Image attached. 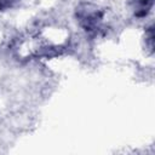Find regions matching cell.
Instances as JSON below:
<instances>
[{
  "label": "cell",
  "mask_w": 155,
  "mask_h": 155,
  "mask_svg": "<svg viewBox=\"0 0 155 155\" xmlns=\"http://www.w3.org/2000/svg\"><path fill=\"white\" fill-rule=\"evenodd\" d=\"M79 25L91 36H97L103 30L104 11L91 2H81L75 10Z\"/></svg>",
  "instance_id": "6da1fadb"
},
{
  "label": "cell",
  "mask_w": 155,
  "mask_h": 155,
  "mask_svg": "<svg viewBox=\"0 0 155 155\" xmlns=\"http://www.w3.org/2000/svg\"><path fill=\"white\" fill-rule=\"evenodd\" d=\"M130 5L137 18H144L153 8L154 0H131Z\"/></svg>",
  "instance_id": "7a4b0ae2"
},
{
  "label": "cell",
  "mask_w": 155,
  "mask_h": 155,
  "mask_svg": "<svg viewBox=\"0 0 155 155\" xmlns=\"http://www.w3.org/2000/svg\"><path fill=\"white\" fill-rule=\"evenodd\" d=\"M145 45L153 52V48H154V27L153 25L145 29Z\"/></svg>",
  "instance_id": "3957f363"
},
{
  "label": "cell",
  "mask_w": 155,
  "mask_h": 155,
  "mask_svg": "<svg viewBox=\"0 0 155 155\" xmlns=\"http://www.w3.org/2000/svg\"><path fill=\"white\" fill-rule=\"evenodd\" d=\"M19 0H0V11H6L13 7Z\"/></svg>",
  "instance_id": "277c9868"
}]
</instances>
